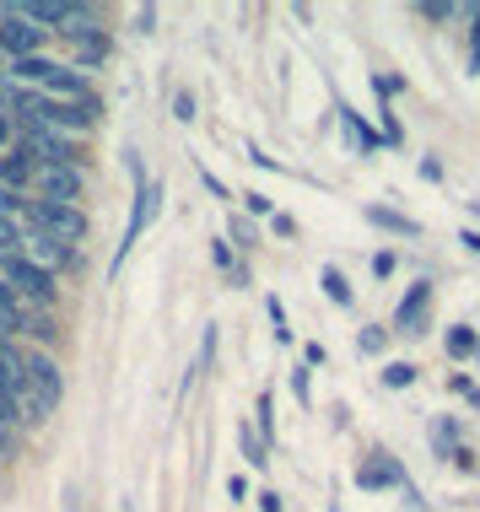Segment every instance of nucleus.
Wrapping results in <instances>:
<instances>
[{"mask_svg":"<svg viewBox=\"0 0 480 512\" xmlns=\"http://www.w3.org/2000/svg\"><path fill=\"white\" fill-rule=\"evenodd\" d=\"M17 221H6V216H0V259H11V254H17Z\"/></svg>","mask_w":480,"mask_h":512,"instance_id":"19","label":"nucleus"},{"mask_svg":"<svg viewBox=\"0 0 480 512\" xmlns=\"http://www.w3.org/2000/svg\"><path fill=\"white\" fill-rule=\"evenodd\" d=\"M383 383H389V389H410V383H416V367H410V362H389V367H383Z\"/></svg>","mask_w":480,"mask_h":512,"instance_id":"16","label":"nucleus"},{"mask_svg":"<svg viewBox=\"0 0 480 512\" xmlns=\"http://www.w3.org/2000/svg\"><path fill=\"white\" fill-rule=\"evenodd\" d=\"M27 221H33V232H44V238L65 243V248H71L76 238H87V211H81V205H49V200H38V205H27Z\"/></svg>","mask_w":480,"mask_h":512,"instance_id":"2","label":"nucleus"},{"mask_svg":"<svg viewBox=\"0 0 480 512\" xmlns=\"http://www.w3.org/2000/svg\"><path fill=\"white\" fill-rule=\"evenodd\" d=\"M367 221H378V227H389V232H405V238H416V221L400 216V211H383V205H367Z\"/></svg>","mask_w":480,"mask_h":512,"instance_id":"12","label":"nucleus"},{"mask_svg":"<svg viewBox=\"0 0 480 512\" xmlns=\"http://www.w3.org/2000/svg\"><path fill=\"white\" fill-rule=\"evenodd\" d=\"M11 11H17V17H27L38 33H44V27H54V33H60L65 17H71L76 6H60V0H27V6H11Z\"/></svg>","mask_w":480,"mask_h":512,"instance_id":"9","label":"nucleus"},{"mask_svg":"<svg viewBox=\"0 0 480 512\" xmlns=\"http://www.w3.org/2000/svg\"><path fill=\"white\" fill-rule=\"evenodd\" d=\"M427 308H432V286L416 281V286L405 292L400 313H394V329H400V335H421V329H427Z\"/></svg>","mask_w":480,"mask_h":512,"instance_id":"8","label":"nucleus"},{"mask_svg":"<svg viewBox=\"0 0 480 512\" xmlns=\"http://www.w3.org/2000/svg\"><path fill=\"white\" fill-rule=\"evenodd\" d=\"M11 76L27 81V87H44L49 98H60V103H76L81 92H87V76H81L76 65H54V60H17Z\"/></svg>","mask_w":480,"mask_h":512,"instance_id":"1","label":"nucleus"},{"mask_svg":"<svg viewBox=\"0 0 480 512\" xmlns=\"http://www.w3.org/2000/svg\"><path fill=\"white\" fill-rule=\"evenodd\" d=\"M475 65H480V11H475Z\"/></svg>","mask_w":480,"mask_h":512,"instance_id":"25","label":"nucleus"},{"mask_svg":"<svg viewBox=\"0 0 480 512\" xmlns=\"http://www.w3.org/2000/svg\"><path fill=\"white\" fill-rule=\"evenodd\" d=\"M0 146H11V119L0 114Z\"/></svg>","mask_w":480,"mask_h":512,"instance_id":"24","label":"nucleus"},{"mask_svg":"<svg viewBox=\"0 0 480 512\" xmlns=\"http://www.w3.org/2000/svg\"><path fill=\"white\" fill-rule=\"evenodd\" d=\"M448 356H475V329H464V324L448 329Z\"/></svg>","mask_w":480,"mask_h":512,"instance_id":"13","label":"nucleus"},{"mask_svg":"<svg viewBox=\"0 0 480 512\" xmlns=\"http://www.w3.org/2000/svg\"><path fill=\"white\" fill-rule=\"evenodd\" d=\"M38 195H44L49 205H76L81 195H87V173L81 168H38Z\"/></svg>","mask_w":480,"mask_h":512,"instance_id":"6","label":"nucleus"},{"mask_svg":"<svg viewBox=\"0 0 480 512\" xmlns=\"http://www.w3.org/2000/svg\"><path fill=\"white\" fill-rule=\"evenodd\" d=\"M324 297L340 302V308L351 302V286H346V275H340V270H324Z\"/></svg>","mask_w":480,"mask_h":512,"instance_id":"15","label":"nucleus"},{"mask_svg":"<svg viewBox=\"0 0 480 512\" xmlns=\"http://www.w3.org/2000/svg\"><path fill=\"white\" fill-rule=\"evenodd\" d=\"M6 442H11V432H0V453H6Z\"/></svg>","mask_w":480,"mask_h":512,"instance_id":"26","label":"nucleus"},{"mask_svg":"<svg viewBox=\"0 0 480 512\" xmlns=\"http://www.w3.org/2000/svg\"><path fill=\"white\" fill-rule=\"evenodd\" d=\"M356 480H362V486H394V480H400V469H394V464H367Z\"/></svg>","mask_w":480,"mask_h":512,"instance_id":"14","label":"nucleus"},{"mask_svg":"<svg viewBox=\"0 0 480 512\" xmlns=\"http://www.w3.org/2000/svg\"><path fill=\"white\" fill-rule=\"evenodd\" d=\"M33 173H38V162L27 157L22 146H11L6 157H0V189H17V195H22V184H27Z\"/></svg>","mask_w":480,"mask_h":512,"instance_id":"10","label":"nucleus"},{"mask_svg":"<svg viewBox=\"0 0 480 512\" xmlns=\"http://www.w3.org/2000/svg\"><path fill=\"white\" fill-rule=\"evenodd\" d=\"M81 65H103V54H108V44H103V33H92V38H81Z\"/></svg>","mask_w":480,"mask_h":512,"instance_id":"17","label":"nucleus"},{"mask_svg":"<svg viewBox=\"0 0 480 512\" xmlns=\"http://www.w3.org/2000/svg\"><path fill=\"white\" fill-rule=\"evenodd\" d=\"M0 281H6L22 302H54V275L38 270L33 259H22V254L0 259Z\"/></svg>","mask_w":480,"mask_h":512,"instance_id":"3","label":"nucleus"},{"mask_svg":"<svg viewBox=\"0 0 480 512\" xmlns=\"http://www.w3.org/2000/svg\"><path fill=\"white\" fill-rule=\"evenodd\" d=\"M362 351H383V329H367V335H362Z\"/></svg>","mask_w":480,"mask_h":512,"instance_id":"23","label":"nucleus"},{"mask_svg":"<svg viewBox=\"0 0 480 512\" xmlns=\"http://www.w3.org/2000/svg\"><path fill=\"white\" fill-rule=\"evenodd\" d=\"M157 205H162V189L152 184V178H141V184H135V216H130V227H125V243H119V259H125V254H130V243L157 221Z\"/></svg>","mask_w":480,"mask_h":512,"instance_id":"7","label":"nucleus"},{"mask_svg":"<svg viewBox=\"0 0 480 512\" xmlns=\"http://www.w3.org/2000/svg\"><path fill=\"white\" fill-rule=\"evenodd\" d=\"M475 356H480V340H475Z\"/></svg>","mask_w":480,"mask_h":512,"instance_id":"28","label":"nucleus"},{"mask_svg":"<svg viewBox=\"0 0 480 512\" xmlns=\"http://www.w3.org/2000/svg\"><path fill=\"white\" fill-rule=\"evenodd\" d=\"M22 394H33L38 405L54 415V410H60V394H65L60 367H54L49 356H27V362H22Z\"/></svg>","mask_w":480,"mask_h":512,"instance_id":"4","label":"nucleus"},{"mask_svg":"<svg viewBox=\"0 0 480 512\" xmlns=\"http://www.w3.org/2000/svg\"><path fill=\"white\" fill-rule=\"evenodd\" d=\"M346 130L356 135V146H362V151H367V146H378V135H373V130H367V124H362V119H356V114H351V108H346Z\"/></svg>","mask_w":480,"mask_h":512,"instance_id":"20","label":"nucleus"},{"mask_svg":"<svg viewBox=\"0 0 480 512\" xmlns=\"http://www.w3.org/2000/svg\"><path fill=\"white\" fill-rule=\"evenodd\" d=\"M173 114H178V119H195V98H189V92H178V98H173Z\"/></svg>","mask_w":480,"mask_h":512,"instance_id":"22","label":"nucleus"},{"mask_svg":"<svg viewBox=\"0 0 480 512\" xmlns=\"http://www.w3.org/2000/svg\"><path fill=\"white\" fill-rule=\"evenodd\" d=\"M22 362L27 356L11 340H0V394H17L22 389Z\"/></svg>","mask_w":480,"mask_h":512,"instance_id":"11","label":"nucleus"},{"mask_svg":"<svg viewBox=\"0 0 480 512\" xmlns=\"http://www.w3.org/2000/svg\"><path fill=\"white\" fill-rule=\"evenodd\" d=\"M0 216H6V221H17V216H27V200L17 195V189H0Z\"/></svg>","mask_w":480,"mask_h":512,"instance_id":"18","label":"nucleus"},{"mask_svg":"<svg viewBox=\"0 0 480 512\" xmlns=\"http://www.w3.org/2000/svg\"><path fill=\"white\" fill-rule=\"evenodd\" d=\"M475 216H480V200H475Z\"/></svg>","mask_w":480,"mask_h":512,"instance_id":"27","label":"nucleus"},{"mask_svg":"<svg viewBox=\"0 0 480 512\" xmlns=\"http://www.w3.org/2000/svg\"><path fill=\"white\" fill-rule=\"evenodd\" d=\"M243 453H249V464H265V448H259V437L243 426Z\"/></svg>","mask_w":480,"mask_h":512,"instance_id":"21","label":"nucleus"},{"mask_svg":"<svg viewBox=\"0 0 480 512\" xmlns=\"http://www.w3.org/2000/svg\"><path fill=\"white\" fill-rule=\"evenodd\" d=\"M38 44H44V33L6 6V17H0V54H11V60H38Z\"/></svg>","mask_w":480,"mask_h":512,"instance_id":"5","label":"nucleus"}]
</instances>
